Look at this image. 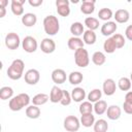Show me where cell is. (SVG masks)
Segmentation results:
<instances>
[{"mask_svg":"<svg viewBox=\"0 0 132 132\" xmlns=\"http://www.w3.org/2000/svg\"><path fill=\"white\" fill-rule=\"evenodd\" d=\"M31 99L29 97L28 94L26 93H21L14 97H12L9 100L8 106L12 111H19L22 108H24L25 106H28V104L30 103Z\"/></svg>","mask_w":132,"mask_h":132,"instance_id":"1","label":"cell"},{"mask_svg":"<svg viewBox=\"0 0 132 132\" xmlns=\"http://www.w3.org/2000/svg\"><path fill=\"white\" fill-rule=\"evenodd\" d=\"M24 68H25L24 61L21 59H15L12 61V63L10 64V66L7 69V76L13 80L20 79L23 76Z\"/></svg>","mask_w":132,"mask_h":132,"instance_id":"2","label":"cell"},{"mask_svg":"<svg viewBox=\"0 0 132 132\" xmlns=\"http://www.w3.org/2000/svg\"><path fill=\"white\" fill-rule=\"evenodd\" d=\"M43 29L47 35H51V36L56 35L60 30V24H59L58 18L52 14L46 15L43 20Z\"/></svg>","mask_w":132,"mask_h":132,"instance_id":"3","label":"cell"},{"mask_svg":"<svg viewBox=\"0 0 132 132\" xmlns=\"http://www.w3.org/2000/svg\"><path fill=\"white\" fill-rule=\"evenodd\" d=\"M74 62H75L76 66H78V67H81V68L87 67L90 63L88 51L84 47L76 50L74 52Z\"/></svg>","mask_w":132,"mask_h":132,"instance_id":"4","label":"cell"},{"mask_svg":"<svg viewBox=\"0 0 132 132\" xmlns=\"http://www.w3.org/2000/svg\"><path fill=\"white\" fill-rule=\"evenodd\" d=\"M80 127V121L75 116H67L64 119V128L68 132H76Z\"/></svg>","mask_w":132,"mask_h":132,"instance_id":"5","label":"cell"},{"mask_svg":"<svg viewBox=\"0 0 132 132\" xmlns=\"http://www.w3.org/2000/svg\"><path fill=\"white\" fill-rule=\"evenodd\" d=\"M20 36L14 32H9L5 36V45L9 50H16L20 46Z\"/></svg>","mask_w":132,"mask_h":132,"instance_id":"6","label":"cell"},{"mask_svg":"<svg viewBox=\"0 0 132 132\" xmlns=\"http://www.w3.org/2000/svg\"><path fill=\"white\" fill-rule=\"evenodd\" d=\"M23 50L27 53H34L37 50V41L32 36H26L22 41Z\"/></svg>","mask_w":132,"mask_h":132,"instance_id":"7","label":"cell"},{"mask_svg":"<svg viewBox=\"0 0 132 132\" xmlns=\"http://www.w3.org/2000/svg\"><path fill=\"white\" fill-rule=\"evenodd\" d=\"M40 79V73L37 69H29L25 73V81L28 85L34 86L36 85Z\"/></svg>","mask_w":132,"mask_h":132,"instance_id":"8","label":"cell"},{"mask_svg":"<svg viewBox=\"0 0 132 132\" xmlns=\"http://www.w3.org/2000/svg\"><path fill=\"white\" fill-rule=\"evenodd\" d=\"M40 50L44 54H52L56 50V43L51 38H43L40 43Z\"/></svg>","mask_w":132,"mask_h":132,"instance_id":"9","label":"cell"},{"mask_svg":"<svg viewBox=\"0 0 132 132\" xmlns=\"http://www.w3.org/2000/svg\"><path fill=\"white\" fill-rule=\"evenodd\" d=\"M117 28H118V26H117L116 22L108 21V22H105L101 26V33L104 36H110V35H113L114 34Z\"/></svg>","mask_w":132,"mask_h":132,"instance_id":"10","label":"cell"},{"mask_svg":"<svg viewBox=\"0 0 132 132\" xmlns=\"http://www.w3.org/2000/svg\"><path fill=\"white\" fill-rule=\"evenodd\" d=\"M103 92L106 96H111L116 93L117 90V86H116V81L112 78H107L104 80L103 86H102Z\"/></svg>","mask_w":132,"mask_h":132,"instance_id":"11","label":"cell"},{"mask_svg":"<svg viewBox=\"0 0 132 132\" xmlns=\"http://www.w3.org/2000/svg\"><path fill=\"white\" fill-rule=\"evenodd\" d=\"M52 79L57 85L64 84L66 81V72L63 69H60V68L55 69L52 72Z\"/></svg>","mask_w":132,"mask_h":132,"instance_id":"12","label":"cell"},{"mask_svg":"<svg viewBox=\"0 0 132 132\" xmlns=\"http://www.w3.org/2000/svg\"><path fill=\"white\" fill-rule=\"evenodd\" d=\"M121 113H122V109L118 105H110L109 107H107L106 114H107V118L111 121L118 120L121 117Z\"/></svg>","mask_w":132,"mask_h":132,"instance_id":"13","label":"cell"},{"mask_svg":"<svg viewBox=\"0 0 132 132\" xmlns=\"http://www.w3.org/2000/svg\"><path fill=\"white\" fill-rule=\"evenodd\" d=\"M114 20L116 22L120 23V24H124V23H127L130 19V14H129V11L127 9H118L114 13Z\"/></svg>","mask_w":132,"mask_h":132,"instance_id":"14","label":"cell"},{"mask_svg":"<svg viewBox=\"0 0 132 132\" xmlns=\"http://www.w3.org/2000/svg\"><path fill=\"white\" fill-rule=\"evenodd\" d=\"M62 95H63V90L60 89L58 86H54L51 90V94H50V101L53 103H58L61 101L62 99Z\"/></svg>","mask_w":132,"mask_h":132,"instance_id":"15","label":"cell"},{"mask_svg":"<svg viewBox=\"0 0 132 132\" xmlns=\"http://www.w3.org/2000/svg\"><path fill=\"white\" fill-rule=\"evenodd\" d=\"M84 44H85V42H84L82 39H80L79 37H74V36L70 37V38L68 39V41H67L68 47H69L70 50L74 51V52H75L76 50H78V48L84 47Z\"/></svg>","mask_w":132,"mask_h":132,"instance_id":"16","label":"cell"},{"mask_svg":"<svg viewBox=\"0 0 132 132\" xmlns=\"http://www.w3.org/2000/svg\"><path fill=\"white\" fill-rule=\"evenodd\" d=\"M95 10V1L94 0H85L80 5V11L85 14H91Z\"/></svg>","mask_w":132,"mask_h":132,"instance_id":"17","label":"cell"},{"mask_svg":"<svg viewBox=\"0 0 132 132\" xmlns=\"http://www.w3.org/2000/svg\"><path fill=\"white\" fill-rule=\"evenodd\" d=\"M25 0H11V11L14 15H22L24 13L23 4Z\"/></svg>","mask_w":132,"mask_h":132,"instance_id":"18","label":"cell"},{"mask_svg":"<svg viewBox=\"0 0 132 132\" xmlns=\"http://www.w3.org/2000/svg\"><path fill=\"white\" fill-rule=\"evenodd\" d=\"M71 98L75 102H81L86 98V91L80 87H76L71 91Z\"/></svg>","mask_w":132,"mask_h":132,"instance_id":"19","label":"cell"},{"mask_svg":"<svg viewBox=\"0 0 132 132\" xmlns=\"http://www.w3.org/2000/svg\"><path fill=\"white\" fill-rule=\"evenodd\" d=\"M36 22H37V16H36V14H34L32 12L25 13L22 16V23L26 27H33L36 24Z\"/></svg>","mask_w":132,"mask_h":132,"instance_id":"20","label":"cell"},{"mask_svg":"<svg viewBox=\"0 0 132 132\" xmlns=\"http://www.w3.org/2000/svg\"><path fill=\"white\" fill-rule=\"evenodd\" d=\"M70 32L72 33V35L74 37H79L80 35H84V33H85L84 25L79 22L72 23V25L70 26Z\"/></svg>","mask_w":132,"mask_h":132,"instance_id":"21","label":"cell"},{"mask_svg":"<svg viewBox=\"0 0 132 132\" xmlns=\"http://www.w3.org/2000/svg\"><path fill=\"white\" fill-rule=\"evenodd\" d=\"M48 100H50L48 95H46V94H44V93H39V94H36V95L32 98V103H33V105L39 106V105L45 104Z\"/></svg>","mask_w":132,"mask_h":132,"instance_id":"22","label":"cell"},{"mask_svg":"<svg viewBox=\"0 0 132 132\" xmlns=\"http://www.w3.org/2000/svg\"><path fill=\"white\" fill-rule=\"evenodd\" d=\"M40 108L36 105H30L26 108V116L29 118V119H38L39 116H40Z\"/></svg>","mask_w":132,"mask_h":132,"instance_id":"23","label":"cell"},{"mask_svg":"<svg viewBox=\"0 0 132 132\" xmlns=\"http://www.w3.org/2000/svg\"><path fill=\"white\" fill-rule=\"evenodd\" d=\"M96 39H97V36L94 31L89 30V29L87 31H85V33L82 35V40L86 44H89V45L94 44L96 42Z\"/></svg>","mask_w":132,"mask_h":132,"instance_id":"24","label":"cell"},{"mask_svg":"<svg viewBox=\"0 0 132 132\" xmlns=\"http://www.w3.org/2000/svg\"><path fill=\"white\" fill-rule=\"evenodd\" d=\"M82 79H84V75L79 71H72L68 76V80L71 85H79L82 81Z\"/></svg>","mask_w":132,"mask_h":132,"instance_id":"25","label":"cell"},{"mask_svg":"<svg viewBox=\"0 0 132 132\" xmlns=\"http://www.w3.org/2000/svg\"><path fill=\"white\" fill-rule=\"evenodd\" d=\"M80 124L84 126V127H91V126H94L95 124V117L92 114V113H86V114H81V118H80Z\"/></svg>","mask_w":132,"mask_h":132,"instance_id":"26","label":"cell"},{"mask_svg":"<svg viewBox=\"0 0 132 132\" xmlns=\"http://www.w3.org/2000/svg\"><path fill=\"white\" fill-rule=\"evenodd\" d=\"M106 110H107V103H106V101L99 100V101L95 102V104H94V111H95L96 114L101 116L104 112H106Z\"/></svg>","mask_w":132,"mask_h":132,"instance_id":"27","label":"cell"},{"mask_svg":"<svg viewBox=\"0 0 132 132\" xmlns=\"http://www.w3.org/2000/svg\"><path fill=\"white\" fill-rule=\"evenodd\" d=\"M103 50H104V52L107 53V54H112V53L116 52L117 46H116V43H114L112 37H108V38L104 41V43H103Z\"/></svg>","mask_w":132,"mask_h":132,"instance_id":"28","label":"cell"},{"mask_svg":"<svg viewBox=\"0 0 132 132\" xmlns=\"http://www.w3.org/2000/svg\"><path fill=\"white\" fill-rule=\"evenodd\" d=\"M92 61H93V63L95 64V65H97V66H101V65H103L104 63H105V61H106V57H105V55L102 53V52H95L94 54H93V56H92Z\"/></svg>","mask_w":132,"mask_h":132,"instance_id":"29","label":"cell"},{"mask_svg":"<svg viewBox=\"0 0 132 132\" xmlns=\"http://www.w3.org/2000/svg\"><path fill=\"white\" fill-rule=\"evenodd\" d=\"M93 127H94V132H106L108 130V124L103 119L96 121Z\"/></svg>","mask_w":132,"mask_h":132,"instance_id":"30","label":"cell"},{"mask_svg":"<svg viewBox=\"0 0 132 132\" xmlns=\"http://www.w3.org/2000/svg\"><path fill=\"white\" fill-rule=\"evenodd\" d=\"M85 25L88 27L89 30L94 31V30H96V29L99 28V25H100V24H99V21H98L96 18L88 16V18H86V20H85Z\"/></svg>","mask_w":132,"mask_h":132,"instance_id":"31","label":"cell"},{"mask_svg":"<svg viewBox=\"0 0 132 132\" xmlns=\"http://www.w3.org/2000/svg\"><path fill=\"white\" fill-rule=\"evenodd\" d=\"M98 16H99L100 20L105 21V22H108L112 18V10L110 8H107V7L101 8L99 10V12H98Z\"/></svg>","mask_w":132,"mask_h":132,"instance_id":"32","label":"cell"},{"mask_svg":"<svg viewBox=\"0 0 132 132\" xmlns=\"http://www.w3.org/2000/svg\"><path fill=\"white\" fill-rule=\"evenodd\" d=\"M131 85H132V82H131L130 78L125 77V76L121 77L118 81V87L121 91H129L131 89Z\"/></svg>","mask_w":132,"mask_h":132,"instance_id":"33","label":"cell"},{"mask_svg":"<svg viewBox=\"0 0 132 132\" xmlns=\"http://www.w3.org/2000/svg\"><path fill=\"white\" fill-rule=\"evenodd\" d=\"M13 96V90L10 87H2L0 89V99L1 100H7L12 98Z\"/></svg>","mask_w":132,"mask_h":132,"instance_id":"34","label":"cell"},{"mask_svg":"<svg viewBox=\"0 0 132 132\" xmlns=\"http://www.w3.org/2000/svg\"><path fill=\"white\" fill-rule=\"evenodd\" d=\"M101 96H102V92L101 90L99 89H94L92 90L89 94H88V101H90L91 103L92 102H97L101 99Z\"/></svg>","mask_w":132,"mask_h":132,"instance_id":"35","label":"cell"},{"mask_svg":"<svg viewBox=\"0 0 132 132\" xmlns=\"http://www.w3.org/2000/svg\"><path fill=\"white\" fill-rule=\"evenodd\" d=\"M94 109V105H92V103L90 101H84L80 105H79V112L80 114H86V113H92Z\"/></svg>","mask_w":132,"mask_h":132,"instance_id":"36","label":"cell"},{"mask_svg":"<svg viewBox=\"0 0 132 132\" xmlns=\"http://www.w3.org/2000/svg\"><path fill=\"white\" fill-rule=\"evenodd\" d=\"M112 39H113V41H114V43H116V46H117V48H122L124 45H125V38H124V36L122 35V34H119V33H116V34H113L112 36Z\"/></svg>","mask_w":132,"mask_h":132,"instance_id":"37","label":"cell"},{"mask_svg":"<svg viewBox=\"0 0 132 132\" xmlns=\"http://www.w3.org/2000/svg\"><path fill=\"white\" fill-rule=\"evenodd\" d=\"M71 100H72L71 94H70L69 92L63 90V95H62V99H61L60 103H61L62 105H64V106H67V105H69V104L71 103Z\"/></svg>","mask_w":132,"mask_h":132,"instance_id":"38","label":"cell"},{"mask_svg":"<svg viewBox=\"0 0 132 132\" xmlns=\"http://www.w3.org/2000/svg\"><path fill=\"white\" fill-rule=\"evenodd\" d=\"M57 11H58V14H60L61 16H68L70 13V7H69V5L59 6V7H57Z\"/></svg>","mask_w":132,"mask_h":132,"instance_id":"39","label":"cell"},{"mask_svg":"<svg viewBox=\"0 0 132 132\" xmlns=\"http://www.w3.org/2000/svg\"><path fill=\"white\" fill-rule=\"evenodd\" d=\"M123 108H124V111L128 114H132V103H129V102H124L123 103Z\"/></svg>","mask_w":132,"mask_h":132,"instance_id":"40","label":"cell"},{"mask_svg":"<svg viewBox=\"0 0 132 132\" xmlns=\"http://www.w3.org/2000/svg\"><path fill=\"white\" fill-rule=\"evenodd\" d=\"M125 35H126V37H127L129 40L132 41V25H129V26L126 28V30H125Z\"/></svg>","mask_w":132,"mask_h":132,"instance_id":"41","label":"cell"},{"mask_svg":"<svg viewBox=\"0 0 132 132\" xmlns=\"http://www.w3.org/2000/svg\"><path fill=\"white\" fill-rule=\"evenodd\" d=\"M28 2H29V4H30L31 6H33V7H37V6L41 5L43 1H42V0H29Z\"/></svg>","mask_w":132,"mask_h":132,"instance_id":"42","label":"cell"},{"mask_svg":"<svg viewBox=\"0 0 132 132\" xmlns=\"http://www.w3.org/2000/svg\"><path fill=\"white\" fill-rule=\"evenodd\" d=\"M65 5H69V1L68 0H57L56 1V6H65Z\"/></svg>","mask_w":132,"mask_h":132,"instance_id":"43","label":"cell"},{"mask_svg":"<svg viewBox=\"0 0 132 132\" xmlns=\"http://www.w3.org/2000/svg\"><path fill=\"white\" fill-rule=\"evenodd\" d=\"M125 101L129 102V103H132V91L127 92V94L125 95Z\"/></svg>","mask_w":132,"mask_h":132,"instance_id":"44","label":"cell"},{"mask_svg":"<svg viewBox=\"0 0 132 132\" xmlns=\"http://www.w3.org/2000/svg\"><path fill=\"white\" fill-rule=\"evenodd\" d=\"M7 1L6 0H0V7H6V5H7Z\"/></svg>","mask_w":132,"mask_h":132,"instance_id":"45","label":"cell"},{"mask_svg":"<svg viewBox=\"0 0 132 132\" xmlns=\"http://www.w3.org/2000/svg\"><path fill=\"white\" fill-rule=\"evenodd\" d=\"M0 10H1V13H0V18H3L5 15V12H6V9L4 7H0Z\"/></svg>","mask_w":132,"mask_h":132,"instance_id":"46","label":"cell"},{"mask_svg":"<svg viewBox=\"0 0 132 132\" xmlns=\"http://www.w3.org/2000/svg\"><path fill=\"white\" fill-rule=\"evenodd\" d=\"M130 80H131V82H132V72H131V74H130Z\"/></svg>","mask_w":132,"mask_h":132,"instance_id":"47","label":"cell"}]
</instances>
